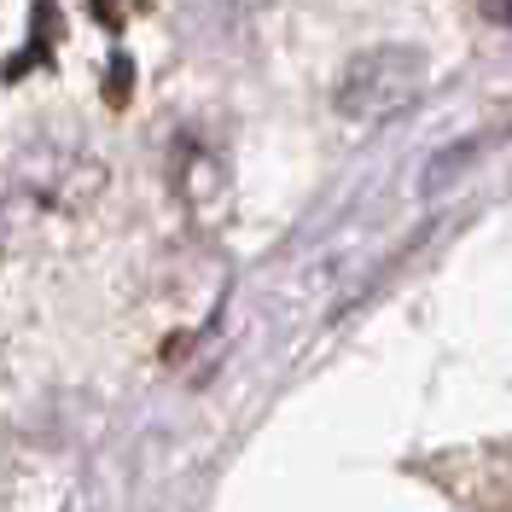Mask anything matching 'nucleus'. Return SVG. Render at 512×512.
I'll return each mask as SVG.
<instances>
[{
	"label": "nucleus",
	"instance_id": "obj_2",
	"mask_svg": "<svg viewBox=\"0 0 512 512\" xmlns=\"http://www.w3.org/2000/svg\"><path fill=\"white\" fill-rule=\"evenodd\" d=\"M478 12L489 18V24H507L512 30V0H478Z\"/></svg>",
	"mask_w": 512,
	"mask_h": 512
},
{
	"label": "nucleus",
	"instance_id": "obj_1",
	"mask_svg": "<svg viewBox=\"0 0 512 512\" xmlns=\"http://www.w3.org/2000/svg\"><path fill=\"white\" fill-rule=\"evenodd\" d=\"M425 88V53L419 47H367L361 59L344 64L338 76V111L350 123H384L396 111H408Z\"/></svg>",
	"mask_w": 512,
	"mask_h": 512
},
{
	"label": "nucleus",
	"instance_id": "obj_3",
	"mask_svg": "<svg viewBox=\"0 0 512 512\" xmlns=\"http://www.w3.org/2000/svg\"><path fill=\"white\" fill-rule=\"evenodd\" d=\"M0 239H6V204H0Z\"/></svg>",
	"mask_w": 512,
	"mask_h": 512
}]
</instances>
